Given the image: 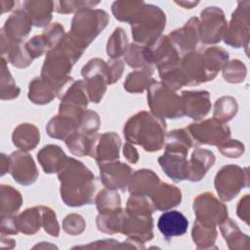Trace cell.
I'll list each match as a JSON object with an SVG mask.
<instances>
[{"instance_id": "6", "label": "cell", "mask_w": 250, "mask_h": 250, "mask_svg": "<svg viewBox=\"0 0 250 250\" xmlns=\"http://www.w3.org/2000/svg\"><path fill=\"white\" fill-rule=\"evenodd\" d=\"M246 186H248L247 170L234 165L223 167L215 179L216 189L224 201L232 199Z\"/></svg>"}, {"instance_id": "18", "label": "cell", "mask_w": 250, "mask_h": 250, "mask_svg": "<svg viewBox=\"0 0 250 250\" xmlns=\"http://www.w3.org/2000/svg\"><path fill=\"white\" fill-rule=\"evenodd\" d=\"M215 161L214 154L206 149L197 148L193 151L191 159L188 162V180L200 181Z\"/></svg>"}, {"instance_id": "12", "label": "cell", "mask_w": 250, "mask_h": 250, "mask_svg": "<svg viewBox=\"0 0 250 250\" xmlns=\"http://www.w3.org/2000/svg\"><path fill=\"white\" fill-rule=\"evenodd\" d=\"M11 174L21 185L32 184L37 178V170L30 155L17 151L10 155Z\"/></svg>"}, {"instance_id": "25", "label": "cell", "mask_w": 250, "mask_h": 250, "mask_svg": "<svg viewBox=\"0 0 250 250\" xmlns=\"http://www.w3.org/2000/svg\"><path fill=\"white\" fill-rule=\"evenodd\" d=\"M56 95H59L57 88L43 79H35L30 83L29 99L35 104L50 103Z\"/></svg>"}, {"instance_id": "28", "label": "cell", "mask_w": 250, "mask_h": 250, "mask_svg": "<svg viewBox=\"0 0 250 250\" xmlns=\"http://www.w3.org/2000/svg\"><path fill=\"white\" fill-rule=\"evenodd\" d=\"M237 111L236 101L231 97H223L217 100L214 110V117L222 122L230 120Z\"/></svg>"}, {"instance_id": "10", "label": "cell", "mask_w": 250, "mask_h": 250, "mask_svg": "<svg viewBox=\"0 0 250 250\" xmlns=\"http://www.w3.org/2000/svg\"><path fill=\"white\" fill-rule=\"evenodd\" d=\"M201 40L205 44L219 42L227 29L224 13L218 7H207L201 12Z\"/></svg>"}, {"instance_id": "38", "label": "cell", "mask_w": 250, "mask_h": 250, "mask_svg": "<svg viewBox=\"0 0 250 250\" xmlns=\"http://www.w3.org/2000/svg\"><path fill=\"white\" fill-rule=\"evenodd\" d=\"M108 66L109 67L107 68V82L108 84H111L119 79L122 73L123 64L121 61L115 60V61H110V62L108 63Z\"/></svg>"}, {"instance_id": "15", "label": "cell", "mask_w": 250, "mask_h": 250, "mask_svg": "<svg viewBox=\"0 0 250 250\" xmlns=\"http://www.w3.org/2000/svg\"><path fill=\"white\" fill-rule=\"evenodd\" d=\"M188 226V219L179 211H167L159 217L157 222L158 229L166 239L185 234Z\"/></svg>"}, {"instance_id": "31", "label": "cell", "mask_w": 250, "mask_h": 250, "mask_svg": "<svg viewBox=\"0 0 250 250\" xmlns=\"http://www.w3.org/2000/svg\"><path fill=\"white\" fill-rule=\"evenodd\" d=\"M127 38L122 28H116L108 40L107 54L111 58H117L126 52Z\"/></svg>"}, {"instance_id": "39", "label": "cell", "mask_w": 250, "mask_h": 250, "mask_svg": "<svg viewBox=\"0 0 250 250\" xmlns=\"http://www.w3.org/2000/svg\"><path fill=\"white\" fill-rule=\"evenodd\" d=\"M248 194L244 198H242L239 202V205L237 207V214L241 218V220H244L248 224Z\"/></svg>"}, {"instance_id": "27", "label": "cell", "mask_w": 250, "mask_h": 250, "mask_svg": "<svg viewBox=\"0 0 250 250\" xmlns=\"http://www.w3.org/2000/svg\"><path fill=\"white\" fill-rule=\"evenodd\" d=\"M151 68H145L144 70L134 71L128 75L124 88L129 92H143L146 87H149L154 80L150 77Z\"/></svg>"}, {"instance_id": "1", "label": "cell", "mask_w": 250, "mask_h": 250, "mask_svg": "<svg viewBox=\"0 0 250 250\" xmlns=\"http://www.w3.org/2000/svg\"><path fill=\"white\" fill-rule=\"evenodd\" d=\"M62 198L69 206L90 204L95 192V177L83 163L68 158L59 172Z\"/></svg>"}, {"instance_id": "3", "label": "cell", "mask_w": 250, "mask_h": 250, "mask_svg": "<svg viewBox=\"0 0 250 250\" xmlns=\"http://www.w3.org/2000/svg\"><path fill=\"white\" fill-rule=\"evenodd\" d=\"M107 21V14L104 11L82 9L73 18L69 35L84 49L104 28Z\"/></svg>"}, {"instance_id": "22", "label": "cell", "mask_w": 250, "mask_h": 250, "mask_svg": "<svg viewBox=\"0 0 250 250\" xmlns=\"http://www.w3.org/2000/svg\"><path fill=\"white\" fill-rule=\"evenodd\" d=\"M54 2H25L24 6L26 8V14L28 15L31 22L36 26L47 25L52 18L51 12L53 10Z\"/></svg>"}, {"instance_id": "13", "label": "cell", "mask_w": 250, "mask_h": 250, "mask_svg": "<svg viewBox=\"0 0 250 250\" xmlns=\"http://www.w3.org/2000/svg\"><path fill=\"white\" fill-rule=\"evenodd\" d=\"M199 36V21L197 19H190L184 27L174 30L169 38L178 49L179 53L191 51L197 44Z\"/></svg>"}, {"instance_id": "37", "label": "cell", "mask_w": 250, "mask_h": 250, "mask_svg": "<svg viewBox=\"0 0 250 250\" xmlns=\"http://www.w3.org/2000/svg\"><path fill=\"white\" fill-rule=\"evenodd\" d=\"M84 220L79 215H68L63 222V229L66 232L70 234L80 233L84 229Z\"/></svg>"}, {"instance_id": "29", "label": "cell", "mask_w": 250, "mask_h": 250, "mask_svg": "<svg viewBox=\"0 0 250 250\" xmlns=\"http://www.w3.org/2000/svg\"><path fill=\"white\" fill-rule=\"evenodd\" d=\"M216 229L213 226H208L199 223L198 221L194 222L192 229V237L194 242L200 247H207V244H213L216 239Z\"/></svg>"}, {"instance_id": "23", "label": "cell", "mask_w": 250, "mask_h": 250, "mask_svg": "<svg viewBox=\"0 0 250 250\" xmlns=\"http://www.w3.org/2000/svg\"><path fill=\"white\" fill-rule=\"evenodd\" d=\"M39 138V132L32 124H21L13 134V142L15 146L25 150L32 149L37 145Z\"/></svg>"}, {"instance_id": "21", "label": "cell", "mask_w": 250, "mask_h": 250, "mask_svg": "<svg viewBox=\"0 0 250 250\" xmlns=\"http://www.w3.org/2000/svg\"><path fill=\"white\" fill-rule=\"evenodd\" d=\"M31 24L32 22L26 12L18 10L7 20L4 28L7 30V36L20 43L28 34Z\"/></svg>"}, {"instance_id": "2", "label": "cell", "mask_w": 250, "mask_h": 250, "mask_svg": "<svg viewBox=\"0 0 250 250\" xmlns=\"http://www.w3.org/2000/svg\"><path fill=\"white\" fill-rule=\"evenodd\" d=\"M165 121L156 115L142 111L132 116L124 127V136L147 151L159 150L164 144Z\"/></svg>"}, {"instance_id": "33", "label": "cell", "mask_w": 250, "mask_h": 250, "mask_svg": "<svg viewBox=\"0 0 250 250\" xmlns=\"http://www.w3.org/2000/svg\"><path fill=\"white\" fill-rule=\"evenodd\" d=\"M223 75L226 81L231 83H238L243 81L246 75V67L241 62L235 60L226 65Z\"/></svg>"}, {"instance_id": "16", "label": "cell", "mask_w": 250, "mask_h": 250, "mask_svg": "<svg viewBox=\"0 0 250 250\" xmlns=\"http://www.w3.org/2000/svg\"><path fill=\"white\" fill-rule=\"evenodd\" d=\"M119 146V137L114 133H105L100 136V139H97L92 157H95L100 164L113 161L118 159Z\"/></svg>"}, {"instance_id": "20", "label": "cell", "mask_w": 250, "mask_h": 250, "mask_svg": "<svg viewBox=\"0 0 250 250\" xmlns=\"http://www.w3.org/2000/svg\"><path fill=\"white\" fill-rule=\"evenodd\" d=\"M154 208L166 210L178 205L181 202V191L174 186L160 184L150 196Z\"/></svg>"}, {"instance_id": "11", "label": "cell", "mask_w": 250, "mask_h": 250, "mask_svg": "<svg viewBox=\"0 0 250 250\" xmlns=\"http://www.w3.org/2000/svg\"><path fill=\"white\" fill-rule=\"evenodd\" d=\"M100 165L104 185L110 189L125 190L128 182H130V167L123 163L111 161L101 163Z\"/></svg>"}, {"instance_id": "24", "label": "cell", "mask_w": 250, "mask_h": 250, "mask_svg": "<svg viewBox=\"0 0 250 250\" xmlns=\"http://www.w3.org/2000/svg\"><path fill=\"white\" fill-rule=\"evenodd\" d=\"M40 210L41 207L25 210L19 216L18 220H15L16 227L27 234L36 232L40 229V226L43 225V211Z\"/></svg>"}, {"instance_id": "7", "label": "cell", "mask_w": 250, "mask_h": 250, "mask_svg": "<svg viewBox=\"0 0 250 250\" xmlns=\"http://www.w3.org/2000/svg\"><path fill=\"white\" fill-rule=\"evenodd\" d=\"M187 130L189 131L195 144L218 145L227 141L230 136L229 128L215 117L198 124H190Z\"/></svg>"}, {"instance_id": "26", "label": "cell", "mask_w": 250, "mask_h": 250, "mask_svg": "<svg viewBox=\"0 0 250 250\" xmlns=\"http://www.w3.org/2000/svg\"><path fill=\"white\" fill-rule=\"evenodd\" d=\"M145 2H114L112 12L114 17L122 21L132 22L145 7Z\"/></svg>"}, {"instance_id": "34", "label": "cell", "mask_w": 250, "mask_h": 250, "mask_svg": "<svg viewBox=\"0 0 250 250\" xmlns=\"http://www.w3.org/2000/svg\"><path fill=\"white\" fill-rule=\"evenodd\" d=\"M221 230L223 232L224 237L228 241L229 245L232 242H248V241H243V238H246L248 236L244 235V233H241L237 226L231 221L227 219V221H224V224L221 225Z\"/></svg>"}, {"instance_id": "36", "label": "cell", "mask_w": 250, "mask_h": 250, "mask_svg": "<svg viewBox=\"0 0 250 250\" xmlns=\"http://www.w3.org/2000/svg\"><path fill=\"white\" fill-rule=\"evenodd\" d=\"M220 151L228 156V157H239L241 153L244 151V146L239 143L236 140H230V141H225V143H222V145L219 146Z\"/></svg>"}, {"instance_id": "40", "label": "cell", "mask_w": 250, "mask_h": 250, "mask_svg": "<svg viewBox=\"0 0 250 250\" xmlns=\"http://www.w3.org/2000/svg\"><path fill=\"white\" fill-rule=\"evenodd\" d=\"M123 152H124V155L126 156V158H127L130 162L135 163V162L138 160V152H137V150H136L131 145L126 144V145L124 146V150H123Z\"/></svg>"}, {"instance_id": "19", "label": "cell", "mask_w": 250, "mask_h": 250, "mask_svg": "<svg viewBox=\"0 0 250 250\" xmlns=\"http://www.w3.org/2000/svg\"><path fill=\"white\" fill-rule=\"evenodd\" d=\"M67 157L58 146H47L38 152V161L43 167L45 173L60 172L65 165Z\"/></svg>"}, {"instance_id": "30", "label": "cell", "mask_w": 250, "mask_h": 250, "mask_svg": "<svg viewBox=\"0 0 250 250\" xmlns=\"http://www.w3.org/2000/svg\"><path fill=\"white\" fill-rule=\"evenodd\" d=\"M97 208L100 213H108L120 210V197L117 193L104 189L96 198Z\"/></svg>"}, {"instance_id": "14", "label": "cell", "mask_w": 250, "mask_h": 250, "mask_svg": "<svg viewBox=\"0 0 250 250\" xmlns=\"http://www.w3.org/2000/svg\"><path fill=\"white\" fill-rule=\"evenodd\" d=\"M182 102L184 113L193 119H200L204 117L210 107L209 93L206 91L201 92H183Z\"/></svg>"}, {"instance_id": "35", "label": "cell", "mask_w": 250, "mask_h": 250, "mask_svg": "<svg viewBox=\"0 0 250 250\" xmlns=\"http://www.w3.org/2000/svg\"><path fill=\"white\" fill-rule=\"evenodd\" d=\"M99 116L94 111H86L83 114H81L80 121H79V127L82 130V133L85 134H94L98 128H99Z\"/></svg>"}, {"instance_id": "5", "label": "cell", "mask_w": 250, "mask_h": 250, "mask_svg": "<svg viewBox=\"0 0 250 250\" xmlns=\"http://www.w3.org/2000/svg\"><path fill=\"white\" fill-rule=\"evenodd\" d=\"M131 25L135 41L144 44L153 43L165 27V15L159 7L146 4Z\"/></svg>"}, {"instance_id": "17", "label": "cell", "mask_w": 250, "mask_h": 250, "mask_svg": "<svg viewBox=\"0 0 250 250\" xmlns=\"http://www.w3.org/2000/svg\"><path fill=\"white\" fill-rule=\"evenodd\" d=\"M159 185V178L150 170H139L130 180L129 190L131 194L151 196Z\"/></svg>"}, {"instance_id": "9", "label": "cell", "mask_w": 250, "mask_h": 250, "mask_svg": "<svg viewBox=\"0 0 250 250\" xmlns=\"http://www.w3.org/2000/svg\"><path fill=\"white\" fill-rule=\"evenodd\" d=\"M249 2H239L232 14L229 28L225 32V42L232 47L239 48L247 44L249 38Z\"/></svg>"}, {"instance_id": "32", "label": "cell", "mask_w": 250, "mask_h": 250, "mask_svg": "<svg viewBox=\"0 0 250 250\" xmlns=\"http://www.w3.org/2000/svg\"><path fill=\"white\" fill-rule=\"evenodd\" d=\"M126 55V62L127 63L132 67H146L151 68L150 63L147 62L146 57L145 48L137 45H130L127 52H125Z\"/></svg>"}, {"instance_id": "4", "label": "cell", "mask_w": 250, "mask_h": 250, "mask_svg": "<svg viewBox=\"0 0 250 250\" xmlns=\"http://www.w3.org/2000/svg\"><path fill=\"white\" fill-rule=\"evenodd\" d=\"M147 101L154 115L160 118H178L185 114L181 97L164 83L154 81L150 84Z\"/></svg>"}, {"instance_id": "8", "label": "cell", "mask_w": 250, "mask_h": 250, "mask_svg": "<svg viewBox=\"0 0 250 250\" xmlns=\"http://www.w3.org/2000/svg\"><path fill=\"white\" fill-rule=\"evenodd\" d=\"M194 214L199 223L215 227L227 219L228 210L226 205L220 203L212 193L199 194L194 199Z\"/></svg>"}]
</instances>
